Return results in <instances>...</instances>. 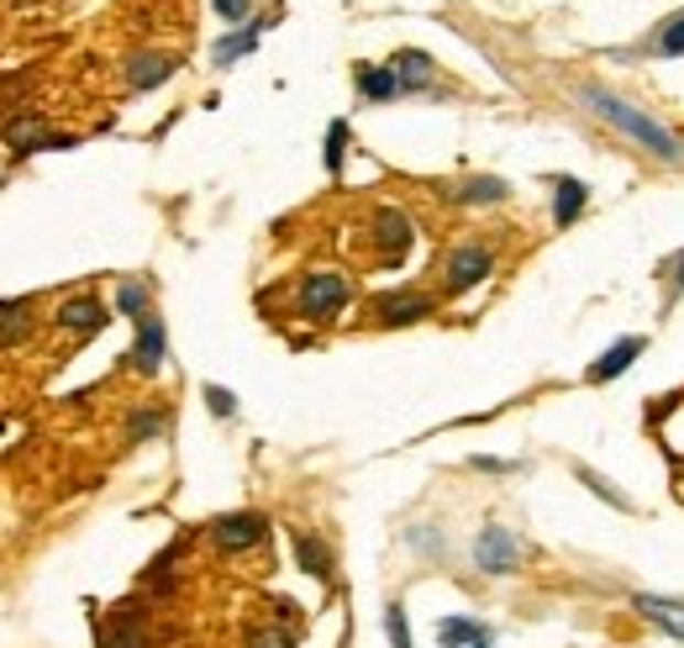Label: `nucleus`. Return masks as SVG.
Returning a JSON list of instances; mask_svg holds the SVG:
<instances>
[{"instance_id": "nucleus-1", "label": "nucleus", "mask_w": 684, "mask_h": 648, "mask_svg": "<svg viewBox=\"0 0 684 648\" xmlns=\"http://www.w3.org/2000/svg\"><path fill=\"white\" fill-rule=\"evenodd\" d=\"M574 100L590 111V117H600L606 127H616L627 143H638L642 153H653L659 164H684V138L674 132V127H663L659 117H648L642 106H632L627 96H616V90H606V85H590V79H579L574 85Z\"/></svg>"}, {"instance_id": "nucleus-2", "label": "nucleus", "mask_w": 684, "mask_h": 648, "mask_svg": "<svg viewBox=\"0 0 684 648\" xmlns=\"http://www.w3.org/2000/svg\"><path fill=\"white\" fill-rule=\"evenodd\" d=\"M490 269H496V253L485 248V242H458L448 259H443V295H469L474 285H485L490 280Z\"/></svg>"}, {"instance_id": "nucleus-3", "label": "nucleus", "mask_w": 684, "mask_h": 648, "mask_svg": "<svg viewBox=\"0 0 684 648\" xmlns=\"http://www.w3.org/2000/svg\"><path fill=\"white\" fill-rule=\"evenodd\" d=\"M348 295H354V285H348L343 274H332V269H316V274H306V280H301V295H295V306H301V316H311V322H332V316L348 306Z\"/></svg>"}, {"instance_id": "nucleus-4", "label": "nucleus", "mask_w": 684, "mask_h": 648, "mask_svg": "<svg viewBox=\"0 0 684 648\" xmlns=\"http://www.w3.org/2000/svg\"><path fill=\"white\" fill-rule=\"evenodd\" d=\"M474 564H479V575H517L521 564L517 532L500 528V522H485L479 538H474Z\"/></svg>"}, {"instance_id": "nucleus-5", "label": "nucleus", "mask_w": 684, "mask_h": 648, "mask_svg": "<svg viewBox=\"0 0 684 648\" xmlns=\"http://www.w3.org/2000/svg\"><path fill=\"white\" fill-rule=\"evenodd\" d=\"M432 312H437V301L422 295V290H390V295H379L374 301L379 327H411V322H426Z\"/></svg>"}, {"instance_id": "nucleus-6", "label": "nucleus", "mask_w": 684, "mask_h": 648, "mask_svg": "<svg viewBox=\"0 0 684 648\" xmlns=\"http://www.w3.org/2000/svg\"><path fill=\"white\" fill-rule=\"evenodd\" d=\"M411 238H416V227H411V216H405V212H395V206L374 212V253H379V264H401L405 248H411Z\"/></svg>"}, {"instance_id": "nucleus-7", "label": "nucleus", "mask_w": 684, "mask_h": 648, "mask_svg": "<svg viewBox=\"0 0 684 648\" xmlns=\"http://www.w3.org/2000/svg\"><path fill=\"white\" fill-rule=\"evenodd\" d=\"M211 538H216V549H227V553L259 549L263 538H269V522H263L259 511H232V517H216L211 522Z\"/></svg>"}, {"instance_id": "nucleus-8", "label": "nucleus", "mask_w": 684, "mask_h": 648, "mask_svg": "<svg viewBox=\"0 0 684 648\" xmlns=\"http://www.w3.org/2000/svg\"><path fill=\"white\" fill-rule=\"evenodd\" d=\"M164 348H169V333H164V316L159 312H148L138 322V343H132V354H127V364L138 369V375H159L164 369Z\"/></svg>"}, {"instance_id": "nucleus-9", "label": "nucleus", "mask_w": 684, "mask_h": 648, "mask_svg": "<svg viewBox=\"0 0 684 648\" xmlns=\"http://www.w3.org/2000/svg\"><path fill=\"white\" fill-rule=\"evenodd\" d=\"M111 312H117V306H100V295H74V301H64V306L53 312V322H58L64 333L90 337V333H100V327L111 322Z\"/></svg>"}, {"instance_id": "nucleus-10", "label": "nucleus", "mask_w": 684, "mask_h": 648, "mask_svg": "<svg viewBox=\"0 0 684 648\" xmlns=\"http://www.w3.org/2000/svg\"><path fill=\"white\" fill-rule=\"evenodd\" d=\"M632 606H638L642 623H653L659 633H669V638H680V644H684V596H659V591H638V596H632Z\"/></svg>"}, {"instance_id": "nucleus-11", "label": "nucleus", "mask_w": 684, "mask_h": 648, "mask_svg": "<svg viewBox=\"0 0 684 648\" xmlns=\"http://www.w3.org/2000/svg\"><path fill=\"white\" fill-rule=\"evenodd\" d=\"M642 348H648V337H642V333H632V337H616L611 348H606V354H600V359H595L590 369H585V380H590V385H611L616 375H627V369L638 364V354H642Z\"/></svg>"}, {"instance_id": "nucleus-12", "label": "nucleus", "mask_w": 684, "mask_h": 648, "mask_svg": "<svg viewBox=\"0 0 684 648\" xmlns=\"http://www.w3.org/2000/svg\"><path fill=\"white\" fill-rule=\"evenodd\" d=\"M6 143H11V153H37V148H74L79 138L74 132H47L32 117H6Z\"/></svg>"}, {"instance_id": "nucleus-13", "label": "nucleus", "mask_w": 684, "mask_h": 648, "mask_svg": "<svg viewBox=\"0 0 684 648\" xmlns=\"http://www.w3.org/2000/svg\"><path fill=\"white\" fill-rule=\"evenodd\" d=\"M390 69L401 79V96H422V90L437 85V58H426L422 48H401L390 58Z\"/></svg>"}, {"instance_id": "nucleus-14", "label": "nucleus", "mask_w": 684, "mask_h": 648, "mask_svg": "<svg viewBox=\"0 0 684 648\" xmlns=\"http://www.w3.org/2000/svg\"><path fill=\"white\" fill-rule=\"evenodd\" d=\"M263 26H269V17H253L248 26H232L227 37H216V48H211V64H216V69H232L237 58H248V53L259 48Z\"/></svg>"}, {"instance_id": "nucleus-15", "label": "nucleus", "mask_w": 684, "mask_h": 648, "mask_svg": "<svg viewBox=\"0 0 684 648\" xmlns=\"http://www.w3.org/2000/svg\"><path fill=\"white\" fill-rule=\"evenodd\" d=\"M453 206H500V201H511V185L496 180V174H474V180H458L443 191Z\"/></svg>"}, {"instance_id": "nucleus-16", "label": "nucleus", "mask_w": 684, "mask_h": 648, "mask_svg": "<svg viewBox=\"0 0 684 648\" xmlns=\"http://www.w3.org/2000/svg\"><path fill=\"white\" fill-rule=\"evenodd\" d=\"M354 85H358V96L374 100V106H384V100H401V79H395L390 64H358Z\"/></svg>"}, {"instance_id": "nucleus-17", "label": "nucleus", "mask_w": 684, "mask_h": 648, "mask_svg": "<svg viewBox=\"0 0 684 648\" xmlns=\"http://www.w3.org/2000/svg\"><path fill=\"white\" fill-rule=\"evenodd\" d=\"M174 69H180V64H174L169 53H132V58H127V85H132V90H159Z\"/></svg>"}, {"instance_id": "nucleus-18", "label": "nucleus", "mask_w": 684, "mask_h": 648, "mask_svg": "<svg viewBox=\"0 0 684 648\" xmlns=\"http://www.w3.org/2000/svg\"><path fill=\"white\" fill-rule=\"evenodd\" d=\"M585 201H590V185L574 180V174H558L553 180V227H574V216L585 212Z\"/></svg>"}, {"instance_id": "nucleus-19", "label": "nucleus", "mask_w": 684, "mask_h": 648, "mask_svg": "<svg viewBox=\"0 0 684 648\" xmlns=\"http://www.w3.org/2000/svg\"><path fill=\"white\" fill-rule=\"evenodd\" d=\"M485 638H490V627L474 623V617H443L437 623V644L443 648H474V644H485Z\"/></svg>"}, {"instance_id": "nucleus-20", "label": "nucleus", "mask_w": 684, "mask_h": 648, "mask_svg": "<svg viewBox=\"0 0 684 648\" xmlns=\"http://www.w3.org/2000/svg\"><path fill=\"white\" fill-rule=\"evenodd\" d=\"M295 564L316 580H332V549L322 538H311V532H295Z\"/></svg>"}, {"instance_id": "nucleus-21", "label": "nucleus", "mask_w": 684, "mask_h": 648, "mask_svg": "<svg viewBox=\"0 0 684 648\" xmlns=\"http://www.w3.org/2000/svg\"><path fill=\"white\" fill-rule=\"evenodd\" d=\"M574 480L585 485L590 496H600L606 506H616V511H638V506H632V496H627V490H616V485L606 480L600 469H590V464H574Z\"/></svg>"}, {"instance_id": "nucleus-22", "label": "nucleus", "mask_w": 684, "mask_h": 648, "mask_svg": "<svg viewBox=\"0 0 684 648\" xmlns=\"http://www.w3.org/2000/svg\"><path fill=\"white\" fill-rule=\"evenodd\" d=\"M164 428H169V411L164 407H142V411L127 417V438H132V443H148V438H159Z\"/></svg>"}, {"instance_id": "nucleus-23", "label": "nucleus", "mask_w": 684, "mask_h": 648, "mask_svg": "<svg viewBox=\"0 0 684 648\" xmlns=\"http://www.w3.org/2000/svg\"><path fill=\"white\" fill-rule=\"evenodd\" d=\"M26 333H32V306L26 301H6L0 306V343H17Z\"/></svg>"}, {"instance_id": "nucleus-24", "label": "nucleus", "mask_w": 684, "mask_h": 648, "mask_svg": "<svg viewBox=\"0 0 684 648\" xmlns=\"http://www.w3.org/2000/svg\"><path fill=\"white\" fill-rule=\"evenodd\" d=\"M148 301H153V295H148V285H142V280H121V285H117V312L121 316L142 322V316H148Z\"/></svg>"}, {"instance_id": "nucleus-25", "label": "nucleus", "mask_w": 684, "mask_h": 648, "mask_svg": "<svg viewBox=\"0 0 684 648\" xmlns=\"http://www.w3.org/2000/svg\"><path fill=\"white\" fill-rule=\"evenodd\" d=\"M343 153H348V121L337 117V121L327 127V148H322V164H327L332 180L343 174Z\"/></svg>"}, {"instance_id": "nucleus-26", "label": "nucleus", "mask_w": 684, "mask_h": 648, "mask_svg": "<svg viewBox=\"0 0 684 648\" xmlns=\"http://www.w3.org/2000/svg\"><path fill=\"white\" fill-rule=\"evenodd\" d=\"M653 53H659V58H684V11L669 17L663 32H653Z\"/></svg>"}, {"instance_id": "nucleus-27", "label": "nucleus", "mask_w": 684, "mask_h": 648, "mask_svg": "<svg viewBox=\"0 0 684 648\" xmlns=\"http://www.w3.org/2000/svg\"><path fill=\"white\" fill-rule=\"evenodd\" d=\"M384 633H390V648H411V627H405V606L390 601L384 606Z\"/></svg>"}, {"instance_id": "nucleus-28", "label": "nucleus", "mask_w": 684, "mask_h": 648, "mask_svg": "<svg viewBox=\"0 0 684 648\" xmlns=\"http://www.w3.org/2000/svg\"><path fill=\"white\" fill-rule=\"evenodd\" d=\"M211 11L227 26H248V22H253V0H211Z\"/></svg>"}, {"instance_id": "nucleus-29", "label": "nucleus", "mask_w": 684, "mask_h": 648, "mask_svg": "<svg viewBox=\"0 0 684 648\" xmlns=\"http://www.w3.org/2000/svg\"><path fill=\"white\" fill-rule=\"evenodd\" d=\"M200 396H206V407H211V417H237V396H232V390H227V385H206Z\"/></svg>"}, {"instance_id": "nucleus-30", "label": "nucleus", "mask_w": 684, "mask_h": 648, "mask_svg": "<svg viewBox=\"0 0 684 648\" xmlns=\"http://www.w3.org/2000/svg\"><path fill=\"white\" fill-rule=\"evenodd\" d=\"M659 274H663V280H669V306H674V301H680V295H684V253H674V259H663V264H659Z\"/></svg>"}, {"instance_id": "nucleus-31", "label": "nucleus", "mask_w": 684, "mask_h": 648, "mask_svg": "<svg viewBox=\"0 0 684 648\" xmlns=\"http://www.w3.org/2000/svg\"><path fill=\"white\" fill-rule=\"evenodd\" d=\"M469 469H479V475H517L521 464H517V458H490V454H474V458H469Z\"/></svg>"}, {"instance_id": "nucleus-32", "label": "nucleus", "mask_w": 684, "mask_h": 648, "mask_svg": "<svg viewBox=\"0 0 684 648\" xmlns=\"http://www.w3.org/2000/svg\"><path fill=\"white\" fill-rule=\"evenodd\" d=\"M248 648H295V638H290V633H253Z\"/></svg>"}, {"instance_id": "nucleus-33", "label": "nucleus", "mask_w": 684, "mask_h": 648, "mask_svg": "<svg viewBox=\"0 0 684 648\" xmlns=\"http://www.w3.org/2000/svg\"><path fill=\"white\" fill-rule=\"evenodd\" d=\"M411 543H416V549H443V538H432L426 528H411Z\"/></svg>"}, {"instance_id": "nucleus-34", "label": "nucleus", "mask_w": 684, "mask_h": 648, "mask_svg": "<svg viewBox=\"0 0 684 648\" xmlns=\"http://www.w3.org/2000/svg\"><path fill=\"white\" fill-rule=\"evenodd\" d=\"M474 648H490V638H485V644H474Z\"/></svg>"}]
</instances>
